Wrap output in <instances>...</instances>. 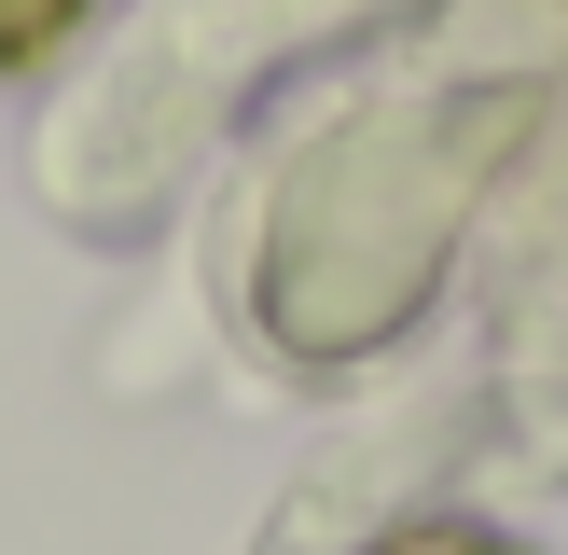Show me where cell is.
I'll list each match as a JSON object with an SVG mask.
<instances>
[{"label":"cell","instance_id":"cell-1","mask_svg":"<svg viewBox=\"0 0 568 555\" xmlns=\"http://www.w3.org/2000/svg\"><path fill=\"white\" fill-rule=\"evenodd\" d=\"M70 14H83V0H0V70H28V56H42Z\"/></svg>","mask_w":568,"mask_h":555},{"label":"cell","instance_id":"cell-2","mask_svg":"<svg viewBox=\"0 0 568 555\" xmlns=\"http://www.w3.org/2000/svg\"><path fill=\"white\" fill-rule=\"evenodd\" d=\"M375 555H514V542H486V527H403V542H375Z\"/></svg>","mask_w":568,"mask_h":555}]
</instances>
